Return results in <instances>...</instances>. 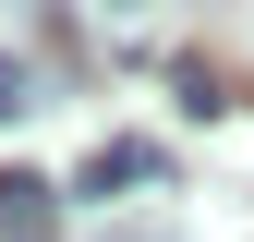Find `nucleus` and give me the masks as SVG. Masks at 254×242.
I'll list each match as a JSON object with an SVG mask.
<instances>
[{"mask_svg": "<svg viewBox=\"0 0 254 242\" xmlns=\"http://www.w3.org/2000/svg\"><path fill=\"white\" fill-rule=\"evenodd\" d=\"M37 109V85H24V60H0V121H24Z\"/></svg>", "mask_w": 254, "mask_h": 242, "instance_id": "nucleus-3", "label": "nucleus"}, {"mask_svg": "<svg viewBox=\"0 0 254 242\" xmlns=\"http://www.w3.org/2000/svg\"><path fill=\"white\" fill-rule=\"evenodd\" d=\"M0 242H61V182H37V170L0 182Z\"/></svg>", "mask_w": 254, "mask_h": 242, "instance_id": "nucleus-1", "label": "nucleus"}, {"mask_svg": "<svg viewBox=\"0 0 254 242\" xmlns=\"http://www.w3.org/2000/svg\"><path fill=\"white\" fill-rule=\"evenodd\" d=\"M170 158H157V145H97V158L73 170V194H109V182H157Z\"/></svg>", "mask_w": 254, "mask_h": 242, "instance_id": "nucleus-2", "label": "nucleus"}]
</instances>
